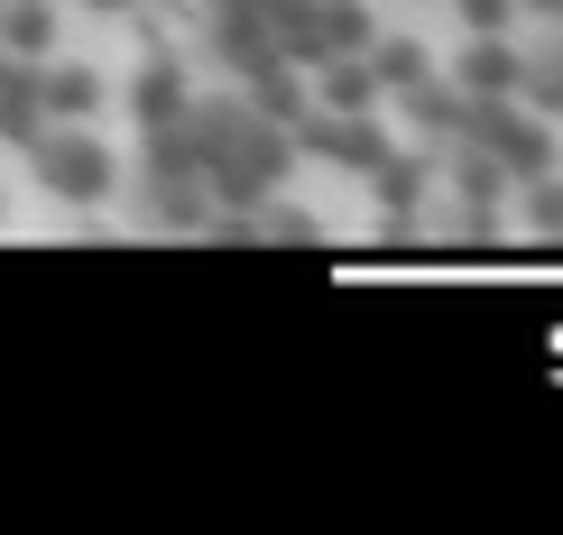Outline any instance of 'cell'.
Here are the masks:
<instances>
[{"instance_id":"6da1fadb","label":"cell","mask_w":563,"mask_h":535,"mask_svg":"<svg viewBox=\"0 0 563 535\" xmlns=\"http://www.w3.org/2000/svg\"><path fill=\"white\" fill-rule=\"evenodd\" d=\"M29 167H37V194L65 203V213H92L121 185V157H111V138H92V121H46Z\"/></svg>"},{"instance_id":"7a4b0ae2","label":"cell","mask_w":563,"mask_h":535,"mask_svg":"<svg viewBox=\"0 0 563 535\" xmlns=\"http://www.w3.org/2000/svg\"><path fill=\"white\" fill-rule=\"evenodd\" d=\"M287 148L323 157V167H342V176H369L397 148V130H388V111H305L287 130Z\"/></svg>"},{"instance_id":"3957f363","label":"cell","mask_w":563,"mask_h":535,"mask_svg":"<svg viewBox=\"0 0 563 535\" xmlns=\"http://www.w3.org/2000/svg\"><path fill=\"white\" fill-rule=\"evenodd\" d=\"M472 138L508 167V185H527V176L563 167V130H554V121H536L527 102H481V111H472Z\"/></svg>"},{"instance_id":"277c9868","label":"cell","mask_w":563,"mask_h":535,"mask_svg":"<svg viewBox=\"0 0 563 535\" xmlns=\"http://www.w3.org/2000/svg\"><path fill=\"white\" fill-rule=\"evenodd\" d=\"M361 185H369V203H379V213H388V241H416V213H426V203H434L443 167H426V157H416V148H388V157H379V167H369Z\"/></svg>"},{"instance_id":"5b68a950","label":"cell","mask_w":563,"mask_h":535,"mask_svg":"<svg viewBox=\"0 0 563 535\" xmlns=\"http://www.w3.org/2000/svg\"><path fill=\"white\" fill-rule=\"evenodd\" d=\"M443 75H453V92H472V102H518L527 46L518 37H462V56L443 65Z\"/></svg>"},{"instance_id":"8992f818","label":"cell","mask_w":563,"mask_h":535,"mask_svg":"<svg viewBox=\"0 0 563 535\" xmlns=\"http://www.w3.org/2000/svg\"><path fill=\"white\" fill-rule=\"evenodd\" d=\"M29 83H37V111H46V121H92V111L111 102V83L92 75V65H75V56L29 65Z\"/></svg>"},{"instance_id":"52a82bcc","label":"cell","mask_w":563,"mask_h":535,"mask_svg":"<svg viewBox=\"0 0 563 535\" xmlns=\"http://www.w3.org/2000/svg\"><path fill=\"white\" fill-rule=\"evenodd\" d=\"M508 213H518V241H536V249H563V167L527 176V185H508Z\"/></svg>"},{"instance_id":"ba28073f","label":"cell","mask_w":563,"mask_h":535,"mask_svg":"<svg viewBox=\"0 0 563 535\" xmlns=\"http://www.w3.org/2000/svg\"><path fill=\"white\" fill-rule=\"evenodd\" d=\"M388 83L369 75V56H323L314 65V111H379Z\"/></svg>"},{"instance_id":"9c48e42d","label":"cell","mask_w":563,"mask_h":535,"mask_svg":"<svg viewBox=\"0 0 563 535\" xmlns=\"http://www.w3.org/2000/svg\"><path fill=\"white\" fill-rule=\"evenodd\" d=\"M185 102H195L185 65H139V83H130V121H139V130H167V121H185Z\"/></svg>"},{"instance_id":"30bf717a","label":"cell","mask_w":563,"mask_h":535,"mask_svg":"<svg viewBox=\"0 0 563 535\" xmlns=\"http://www.w3.org/2000/svg\"><path fill=\"white\" fill-rule=\"evenodd\" d=\"M0 56H10V65H46V56H56V10H46V0L0 10Z\"/></svg>"},{"instance_id":"8fae6325","label":"cell","mask_w":563,"mask_h":535,"mask_svg":"<svg viewBox=\"0 0 563 535\" xmlns=\"http://www.w3.org/2000/svg\"><path fill=\"white\" fill-rule=\"evenodd\" d=\"M369 37L379 29H369L361 0H314V65L323 56H369Z\"/></svg>"},{"instance_id":"7c38bea8","label":"cell","mask_w":563,"mask_h":535,"mask_svg":"<svg viewBox=\"0 0 563 535\" xmlns=\"http://www.w3.org/2000/svg\"><path fill=\"white\" fill-rule=\"evenodd\" d=\"M250 111H260V121H277V130H296L305 111H314V102H305V75H296L287 56H277V65H260V75H250Z\"/></svg>"},{"instance_id":"4fadbf2b","label":"cell","mask_w":563,"mask_h":535,"mask_svg":"<svg viewBox=\"0 0 563 535\" xmlns=\"http://www.w3.org/2000/svg\"><path fill=\"white\" fill-rule=\"evenodd\" d=\"M369 75H379L388 92H407V83L443 75V65H434V46H426V37H369Z\"/></svg>"},{"instance_id":"5bb4252c","label":"cell","mask_w":563,"mask_h":535,"mask_svg":"<svg viewBox=\"0 0 563 535\" xmlns=\"http://www.w3.org/2000/svg\"><path fill=\"white\" fill-rule=\"evenodd\" d=\"M518 10H527V0H453L462 37H518Z\"/></svg>"},{"instance_id":"9a60e30c","label":"cell","mask_w":563,"mask_h":535,"mask_svg":"<svg viewBox=\"0 0 563 535\" xmlns=\"http://www.w3.org/2000/svg\"><path fill=\"white\" fill-rule=\"evenodd\" d=\"M518 102L536 111V121H554V130H563V65H554V56H545V65L527 56V83H518Z\"/></svg>"},{"instance_id":"2e32d148","label":"cell","mask_w":563,"mask_h":535,"mask_svg":"<svg viewBox=\"0 0 563 535\" xmlns=\"http://www.w3.org/2000/svg\"><path fill=\"white\" fill-rule=\"evenodd\" d=\"M84 10H102V19H111V10H130V0H84Z\"/></svg>"},{"instance_id":"e0dca14e","label":"cell","mask_w":563,"mask_h":535,"mask_svg":"<svg viewBox=\"0 0 563 535\" xmlns=\"http://www.w3.org/2000/svg\"><path fill=\"white\" fill-rule=\"evenodd\" d=\"M545 10H554V19H563V0H545Z\"/></svg>"},{"instance_id":"ac0fdd59","label":"cell","mask_w":563,"mask_h":535,"mask_svg":"<svg viewBox=\"0 0 563 535\" xmlns=\"http://www.w3.org/2000/svg\"><path fill=\"white\" fill-rule=\"evenodd\" d=\"M554 65H563V46H554Z\"/></svg>"}]
</instances>
